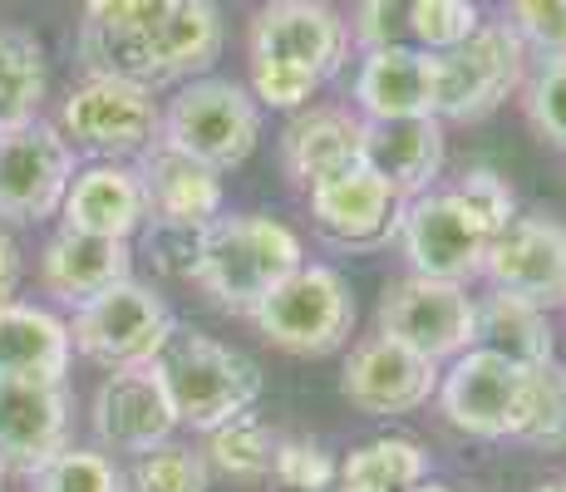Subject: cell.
<instances>
[{
	"label": "cell",
	"instance_id": "cell-1",
	"mask_svg": "<svg viewBox=\"0 0 566 492\" xmlns=\"http://www.w3.org/2000/svg\"><path fill=\"white\" fill-rule=\"evenodd\" d=\"M80 50L94 74L158 90V84L212 70V60L222 54V20L212 0H163L134 30H118V35L80 30Z\"/></svg>",
	"mask_w": 566,
	"mask_h": 492
},
{
	"label": "cell",
	"instance_id": "cell-2",
	"mask_svg": "<svg viewBox=\"0 0 566 492\" xmlns=\"http://www.w3.org/2000/svg\"><path fill=\"white\" fill-rule=\"evenodd\" d=\"M154 369L178 409V423H192V429H217V423L237 419L261 394V369L242 349H227L198 331H178V325L154 355Z\"/></svg>",
	"mask_w": 566,
	"mask_h": 492
},
{
	"label": "cell",
	"instance_id": "cell-3",
	"mask_svg": "<svg viewBox=\"0 0 566 492\" xmlns=\"http://www.w3.org/2000/svg\"><path fill=\"white\" fill-rule=\"evenodd\" d=\"M301 266V242L271 217H212L202 232L198 281L222 305H252Z\"/></svg>",
	"mask_w": 566,
	"mask_h": 492
},
{
	"label": "cell",
	"instance_id": "cell-4",
	"mask_svg": "<svg viewBox=\"0 0 566 492\" xmlns=\"http://www.w3.org/2000/svg\"><path fill=\"white\" fill-rule=\"evenodd\" d=\"M527 74V45L513 25H478L463 45L433 54V118H483Z\"/></svg>",
	"mask_w": 566,
	"mask_h": 492
},
{
	"label": "cell",
	"instance_id": "cell-5",
	"mask_svg": "<svg viewBox=\"0 0 566 492\" xmlns=\"http://www.w3.org/2000/svg\"><path fill=\"white\" fill-rule=\"evenodd\" d=\"M252 321L271 345L291 349V355H325L350 335L355 301L345 291L340 271L296 266L252 305Z\"/></svg>",
	"mask_w": 566,
	"mask_h": 492
},
{
	"label": "cell",
	"instance_id": "cell-6",
	"mask_svg": "<svg viewBox=\"0 0 566 492\" xmlns=\"http://www.w3.org/2000/svg\"><path fill=\"white\" fill-rule=\"evenodd\" d=\"M261 138V108L232 80H198L188 84L172 108L163 114V144L207 163V168H237L252 158Z\"/></svg>",
	"mask_w": 566,
	"mask_h": 492
},
{
	"label": "cell",
	"instance_id": "cell-7",
	"mask_svg": "<svg viewBox=\"0 0 566 492\" xmlns=\"http://www.w3.org/2000/svg\"><path fill=\"white\" fill-rule=\"evenodd\" d=\"M168 335H172L168 305L148 286H138V281H118V286L80 301L70 345L104 369H128V365H154V355Z\"/></svg>",
	"mask_w": 566,
	"mask_h": 492
},
{
	"label": "cell",
	"instance_id": "cell-8",
	"mask_svg": "<svg viewBox=\"0 0 566 492\" xmlns=\"http://www.w3.org/2000/svg\"><path fill=\"white\" fill-rule=\"evenodd\" d=\"M527 394H532L527 365L478 345L453 359L439 399L453 429L478 433V439H517L522 419H527Z\"/></svg>",
	"mask_w": 566,
	"mask_h": 492
},
{
	"label": "cell",
	"instance_id": "cell-9",
	"mask_svg": "<svg viewBox=\"0 0 566 492\" xmlns=\"http://www.w3.org/2000/svg\"><path fill=\"white\" fill-rule=\"evenodd\" d=\"M60 124L74 138V148L99 153V158H128L158 138L163 114L154 90L114 80V74H94L64 98Z\"/></svg>",
	"mask_w": 566,
	"mask_h": 492
},
{
	"label": "cell",
	"instance_id": "cell-10",
	"mask_svg": "<svg viewBox=\"0 0 566 492\" xmlns=\"http://www.w3.org/2000/svg\"><path fill=\"white\" fill-rule=\"evenodd\" d=\"M379 331L439 365V359L463 355V349L478 341V305L468 301V291L459 281L405 276L399 286L385 291Z\"/></svg>",
	"mask_w": 566,
	"mask_h": 492
},
{
	"label": "cell",
	"instance_id": "cell-11",
	"mask_svg": "<svg viewBox=\"0 0 566 492\" xmlns=\"http://www.w3.org/2000/svg\"><path fill=\"white\" fill-rule=\"evenodd\" d=\"M74 182V153L40 118L0 128V217L10 222H40Z\"/></svg>",
	"mask_w": 566,
	"mask_h": 492
},
{
	"label": "cell",
	"instance_id": "cell-12",
	"mask_svg": "<svg viewBox=\"0 0 566 492\" xmlns=\"http://www.w3.org/2000/svg\"><path fill=\"white\" fill-rule=\"evenodd\" d=\"M405 232V251L413 261V276H433V281H463L483 271L488 242L493 232L483 227V217L463 202L459 192H429L405 212L399 222Z\"/></svg>",
	"mask_w": 566,
	"mask_h": 492
},
{
	"label": "cell",
	"instance_id": "cell-13",
	"mask_svg": "<svg viewBox=\"0 0 566 492\" xmlns=\"http://www.w3.org/2000/svg\"><path fill=\"white\" fill-rule=\"evenodd\" d=\"M483 276L493 281V291L532 301L537 311L566 305V227L547 217H513L488 242Z\"/></svg>",
	"mask_w": 566,
	"mask_h": 492
},
{
	"label": "cell",
	"instance_id": "cell-14",
	"mask_svg": "<svg viewBox=\"0 0 566 492\" xmlns=\"http://www.w3.org/2000/svg\"><path fill=\"white\" fill-rule=\"evenodd\" d=\"M345 40V20L325 0H271L252 25V64H286L325 84L340 70Z\"/></svg>",
	"mask_w": 566,
	"mask_h": 492
},
{
	"label": "cell",
	"instance_id": "cell-15",
	"mask_svg": "<svg viewBox=\"0 0 566 492\" xmlns=\"http://www.w3.org/2000/svg\"><path fill=\"white\" fill-rule=\"evenodd\" d=\"M172 423H178V409H172L154 365L108 369V379L94 394V433L118 453H148V448L168 443Z\"/></svg>",
	"mask_w": 566,
	"mask_h": 492
},
{
	"label": "cell",
	"instance_id": "cell-16",
	"mask_svg": "<svg viewBox=\"0 0 566 492\" xmlns=\"http://www.w3.org/2000/svg\"><path fill=\"white\" fill-rule=\"evenodd\" d=\"M399 197L385 178L355 163V168L335 172V178L315 182L311 188V217L331 242L340 247H379L385 237H395V227L405 222Z\"/></svg>",
	"mask_w": 566,
	"mask_h": 492
},
{
	"label": "cell",
	"instance_id": "cell-17",
	"mask_svg": "<svg viewBox=\"0 0 566 492\" xmlns=\"http://www.w3.org/2000/svg\"><path fill=\"white\" fill-rule=\"evenodd\" d=\"M439 389V365L419 349L375 335L345 365V399L365 414H409Z\"/></svg>",
	"mask_w": 566,
	"mask_h": 492
},
{
	"label": "cell",
	"instance_id": "cell-18",
	"mask_svg": "<svg viewBox=\"0 0 566 492\" xmlns=\"http://www.w3.org/2000/svg\"><path fill=\"white\" fill-rule=\"evenodd\" d=\"M70 404L60 385L40 379H10L0 385V463L15 473H40L64 448Z\"/></svg>",
	"mask_w": 566,
	"mask_h": 492
},
{
	"label": "cell",
	"instance_id": "cell-19",
	"mask_svg": "<svg viewBox=\"0 0 566 492\" xmlns=\"http://www.w3.org/2000/svg\"><path fill=\"white\" fill-rule=\"evenodd\" d=\"M360 163L385 178L399 197L423 192L443 168V128L439 118H365Z\"/></svg>",
	"mask_w": 566,
	"mask_h": 492
},
{
	"label": "cell",
	"instance_id": "cell-20",
	"mask_svg": "<svg viewBox=\"0 0 566 492\" xmlns=\"http://www.w3.org/2000/svg\"><path fill=\"white\" fill-rule=\"evenodd\" d=\"M355 98L369 118H429L433 114V54L413 45L369 50L355 80Z\"/></svg>",
	"mask_w": 566,
	"mask_h": 492
},
{
	"label": "cell",
	"instance_id": "cell-21",
	"mask_svg": "<svg viewBox=\"0 0 566 492\" xmlns=\"http://www.w3.org/2000/svg\"><path fill=\"white\" fill-rule=\"evenodd\" d=\"M64 217L74 232H94V237H124L138 232L148 222V192L144 178L134 168L118 163H99V168L80 172L64 192Z\"/></svg>",
	"mask_w": 566,
	"mask_h": 492
},
{
	"label": "cell",
	"instance_id": "cell-22",
	"mask_svg": "<svg viewBox=\"0 0 566 492\" xmlns=\"http://www.w3.org/2000/svg\"><path fill=\"white\" fill-rule=\"evenodd\" d=\"M365 148V118L345 114V108H311L281 138V153H286V172L301 182V188H315V182L335 178V172L355 168Z\"/></svg>",
	"mask_w": 566,
	"mask_h": 492
},
{
	"label": "cell",
	"instance_id": "cell-23",
	"mask_svg": "<svg viewBox=\"0 0 566 492\" xmlns=\"http://www.w3.org/2000/svg\"><path fill=\"white\" fill-rule=\"evenodd\" d=\"M64 369H70V325L35 305L0 301V385L10 379L60 385Z\"/></svg>",
	"mask_w": 566,
	"mask_h": 492
},
{
	"label": "cell",
	"instance_id": "cell-24",
	"mask_svg": "<svg viewBox=\"0 0 566 492\" xmlns=\"http://www.w3.org/2000/svg\"><path fill=\"white\" fill-rule=\"evenodd\" d=\"M138 178H144V192H148V217L207 227L222 212V178H217V168H207V163L188 158V153L168 144L148 153Z\"/></svg>",
	"mask_w": 566,
	"mask_h": 492
},
{
	"label": "cell",
	"instance_id": "cell-25",
	"mask_svg": "<svg viewBox=\"0 0 566 492\" xmlns=\"http://www.w3.org/2000/svg\"><path fill=\"white\" fill-rule=\"evenodd\" d=\"M45 281L60 301H90V295L128 281V242L64 227L45 247Z\"/></svg>",
	"mask_w": 566,
	"mask_h": 492
},
{
	"label": "cell",
	"instance_id": "cell-26",
	"mask_svg": "<svg viewBox=\"0 0 566 492\" xmlns=\"http://www.w3.org/2000/svg\"><path fill=\"white\" fill-rule=\"evenodd\" d=\"M478 341H483V349H497V355L517 359V365H527V369L552 359L547 315L532 301H517V295H507V291H493L478 305Z\"/></svg>",
	"mask_w": 566,
	"mask_h": 492
},
{
	"label": "cell",
	"instance_id": "cell-27",
	"mask_svg": "<svg viewBox=\"0 0 566 492\" xmlns=\"http://www.w3.org/2000/svg\"><path fill=\"white\" fill-rule=\"evenodd\" d=\"M423 473H429V458L413 439H375L345 458L335 483L340 492H409L413 483H423Z\"/></svg>",
	"mask_w": 566,
	"mask_h": 492
},
{
	"label": "cell",
	"instance_id": "cell-28",
	"mask_svg": "<svg viewBox=\"0 0 566 492\" xmlns=\"http://www.w3.org/2000/svg\"><path fill=\"white\" fill-rule=\"evenodd\" d=\"M45 98V54L20 30H0V128L35 118Z\"/></svg>",
	"mask_w": 566,
	"mask_h": 492
},
{
	"label": "cell",
	"instance_id": "cell-29",
	"mask_svg": "<svg viewBox=\"0 0 566 492\" xmlns=\"http://www.w3.org/2000/svg\"><path fill=\"white\" fill-rule=\"evenodd\" d=\"M207 433H212L207 453H212V463L222 468L227 478H242V483H247V478L271 473L276 443H271L266 423H261L252 409L237 414V419H227V423H217V429H207Z\"/></svg>",
	"mask_w": 566,
	"mask_h": 492
},
{
	"label": "cell",
	"instance_id": "cell-30",
	"mask_svg": "<svg viewBox=\"0 0 566 492\" xmlns=\"http://www.w3.org/2000/svg\"><path fill=\"white\" fill-rule=\"evenodd\" d=\"M517 439L532 448H566V369L557 359L532 369L527 419H522Z\"/></svg>",
	"mask_w": 566,
	"mask_h": 492
},
{
	"label": "cell",
	"instance_id": "cell-31",
	"mask_svg": "<svg viewBox=\"0 0 566 492\" xmlns=\"http://www.w3.org/2000/svg\"><path fill=\"white\" fill-rule=\"evenodd\" d=\"M483 25L478 20L473 0H413V15H409V45L413 50H453L463 45L473 30Z\"/></svg>",
	"mask_w": 566,
	"mask_h": 492
},
{
	"label": "cell",
	"instance_id": "cell-32",
	"mask_svg": "<svg viewBox=\"0 0 566 492\" xmlns=\"http://www.w3.org/2000/svg\"><path fill=\"white\" fill-rule=\"evenodd\" d=\"M35 478V492H124V478L104 453L90 448H60Z\"/></svg>",
	"mask_w": 566,
	"mask_h": 492
},
{
	"label": "cell",
	"instance_id": "cell-33",
	"mask_svg": "<svg viewBox=\"0 0 566 492\" xmlns=\"http://www.w3.org/2000/svg\"><path fill=\"white\" fill-rule=\"evenodd\" d=\"M134 492H207V463L192 448L158 443L148 453H138Z\"/></svg>",
	"mask_w": 566,
	"mask_h": 492
},
{
	"label": "cell",
	"instance_id": "cell-34",
	"mask_svg": "<svg viewBox=\"0 0 566 492\" xmlns=\"http://www.w3.org/2000/svg\"><path fill=\"white\" fill-rule=\"evenodd\" d=\"M202 232L207 227H192V222H163L154 217V227H148V261L163 271V276H198L202 266Z\"/></svg>",
	"mask_w": 566,
	"mask_h": 492
},
{
	"label": "cell",
	"instance_id": "cell-35",
	"mask_svg": "<svg viewBox=\"0 0 566 492\" xmlns=\"http://www.w3.org/2000/svg\"><path fill=\"white\" fill-rule=\"evenodd\" d=\"M507 15L522 45L542 50L547 60H566V0H507Z\"/></svg>",
	"mask_w": 566,
	"mask_h": 492
},
{
	"label": "cell",
	"instance_id": "cell-36",
	"mask_svg": "<svg viewBox=\"0 0 566 492\" xmlns=\"http://www.w3.org/2000/svg\"><path fill=\"white\" fill-rule=\"evenodd\" d=\"M527 118L547 144L566 148V60H547L527 84Z\"/></svg>",
	"mask_w": 566,
	"mask_h": 492
},
{
	"label": "cell",
	"instance_id": "cell-37",
	"mask_svg": "<svg viewBox=\"0 0 566 492\" xmlns=\"http://www.w3.org/2000/svg\"><path fill=\"white\" fill-rule=\"evenodd\" d=\"M271 468H276V478L286 488H296V492H325L335 483V458L325 453L321 443H311V439H291V443H276V458H271Z\"/></svg>",
	"mask_w": 566,
	"mask_h": 492
},
{
	"label": "cell",
	"instance_id": "cell-38",
	"mask_svg": "<svg viewBox=\"0 0 566 492\" xmlns=\"http://www.w3.org/2000/svg\"><path fill=\"white\" fill-rule=\"evenodd\" d=\"M409 15H413V0H360L355 6V40L365 50L409 45Z\"/></svg>",
	"mask_w": 566,
	"mask_h": 492
},
{
	"label": "cell",
	"instance_id": "cell-39",
	"mask_svg": "<svg viewBox=\"0 0 566 492\" xmlns=\"http://www.w3.org/2000/svg\"><path fill=\"white\" fill-rule=\"evenodd\" d=\"M453 192H459L463 202L473 207L478 217H483V227H488L493 237L517 217V197H513V188H507V182L497 178V172H488V168H473Z\"/></svg>",
	"mask_w": 566,
	"mask_h": 492
},
{
	"label": "cell",
	"instance_id": "cell-40",
	"mask_svg": "<svg viewBox=\"0 0 566 492\" xmlns=\"http://www.w3.org/2000/svg\"><path fill=\"white\" fill-rule=\"evenodd\" d=\"M252 84H256V98L271 108H301L315 90H321L315 74L286 70V64H252Z\"/></svg>",
	"mask_w": 566,
	"mask_h": 492
},
{
	"label": "cell",
	"instance_id": "cell-41",
	"mask_svg": "<svg viewBox=\"0 0 566 492\" xmlns=\"http://www.w3.org/2000/svg\"><path fill=\"white\" fill-rule=\"evenodd\" d=\"M163 0H84V30L94 35H118V30L144 25Z\"/></svg>",
	"mask_w": 566,
	"mask_h": 492
},
{
	"label": "cell",
	"instance_id": "cell-42",
	"mask_svg": "<svg viewBox=\"0 0 566 492\" xmlns=\"http://www.w3.org/2000/svg\"><path fill=\"white\" fill-rule=\"evenodd\" d=\"M15 281H20V251L6 232H0V301L15 291Z\"/></svg>",
	"mask_w": 566,
	"mask_h": 492
},
{
	"label": "cell",
	"instance_id": "cell-43",
	"mask_svg": "<svg viewBox=\"0 0 566 492\" xmlns=\"http://www.w3.org/2000/svg\"><path fill=\"white\" fill-rule=\"evenodd\" d=\"M409 492H449V488H443V483H413Z\"/></svg>",
	"mask_w": 566,
	"mask_h": 492
},
{
	"label": "cell",
	"instance_id": "cell-44",
	"mask_svg": "<svg viewBox=\"0 0 566 492\" xmlns=\"http://www.w3.org/2000/svg\"><path fill=\"white\" fill-rule=\"evenodd\" d=\"M537 492H566V478H557V483H547V488H537Z\"/></svg>",
	"mask_w": 566,
	"mask_h": 492
},
{
	"label": "cell",
	"instance_id": "cell-45",
	"mask_svg": "<svg viewBox=\"0 0 566 492\" xmlns=\"http://www.w3.org/2000/svg\"><path fill=\"white\" fill-rule=\"evenodd\" d=\"M0 488H6V463H0Z\"/></svg>",
	"mask_w": 566,
	"mask_h": 492
}]
</instances>
